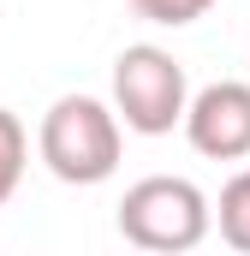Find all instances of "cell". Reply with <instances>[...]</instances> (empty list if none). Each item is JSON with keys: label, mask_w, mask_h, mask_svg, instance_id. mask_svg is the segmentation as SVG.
Instances as JSON below:
<instances>
[{"label": "cell", "mask_w": 250, "mask_h": 256, "mask_svg": "<svg viewBox=\"0 0 250 256\" xmlns=\"http://www.w3.org/2000/svg\"><path fill=\"white\" fill-rule=\"evenodd\" d=\"M24 167H30V131L12 108H0V202H12Z\"/></svg>", "instance_id": "cell-6"}, {"label": "cell", "mask_w": 250, "mask_h": 256, "mask_svg": "<svg viewBox=\"0 0 250 256\" xmlns=\"http://www.w3.org/2000/svg\"><path fill=\"white\" fill-rule=\"evenodd\" d=\"M179 126H185L196 155H208V161H250V84H238V78L202 84L185 102Z\"/></svg>", "instance_id": "cell-4"}, {"label": "cell", "mask_w": 250, "mask_h": 256, "mask_svg": "<svg viewBox=\"0 0 250 256\" xmlns=\"http://www.w3.org/2000/svg\"><path fill=\"white\" fill-rule=\"evenodd\" d=\"M208 208H214V220H220V238H226L232 250L250 256V167L232 173V179L220 185V202H208Z\"/></svg>", "instance_id": "cell-5"}, {"label": "cell", "mask_w": 250, "mask_h": 256, "mask_svg": "<svg viewBox=\"0 0 250 256\" xmlns=\"http://www.w3.org/2000/svg\"><path fill=\"white\" fill-rule=\"evenodd\" d=\"M137 6V18H149V24H167V30H179V24H196L214 0H131Z\"/></svg>", "instance_id": "cell-7"}, {"label": "cell", "mask_w": 250, "mask_h": 256, "mask_svg": "<svg viewBox=\"0 0 250 256\" xmlns=\"http://www.w3.org/2000/svg\"><path fill=\"white\" fill-rule=\"evenodd\" d=\"M185 102H190L185 66L173 60L167 48L137 42V48H125L120 60H114V114H120L125 131L167 137V131L185 120Z\"/></svg>", "instance_id": "cell-3"}, {"label": "cell", "mask_w": 250, "mask_h": 256, "mask_svg": "<svg viewBox=\"0 0 250 256\" xmlns=\"http://www.w3.org/2000/svg\"><path fill=\"white\" fill-rule=\"evenodd\" d=\"M208 226H214V208H208L202 185H190L179 173L137 179L120 196V238L137 244V250H155V256L196 250L208 238Z\"/></svg>", "instance_id": "cell-2"}, {"label": "cell", "mask_w": 250, "mask_h": 256, "mask_svg": "<svg viewBox=\"0 0 250 256\" xmlns=\"http://www.w3.org/2000/svg\"><path fill=\"white\" fill-rule=\"evenodd\" d=\"M120 149H125V126L120 114L96 96H60L42 131H36V155L60 185H102L120 173Z\"/></svg>", "instance_id": "cell-1"}]
</instances>
